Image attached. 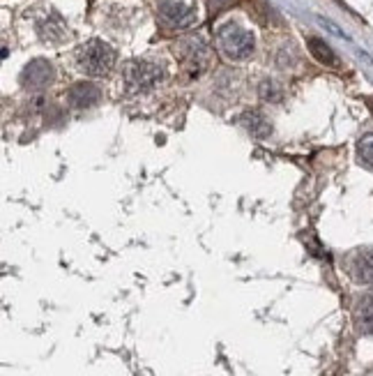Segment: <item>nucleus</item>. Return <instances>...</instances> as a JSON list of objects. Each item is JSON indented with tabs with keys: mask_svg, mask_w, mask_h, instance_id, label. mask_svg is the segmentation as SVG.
I'll return each mask as SVG.
<instances>
[{
	"mask_svg": "<svg viewBox=\"0 0 373 376\" xmlns=\"http://www.w3.org/2000/svg\"><path fill=\"white\" fill-rule=\"evenodd\" d=\"M217 46L228 60H245L254 53V35L235 24H226L217 30Z\"/></svg>",
	"mask_w": 373,
	"mask_h": 376,
	"instance_id": "f257e3e1",
	"label": "nucleus"
},
{
	"mask_svg": "<svg viewBox=\"0 0 373 376\" xmlns=\"http://www.w3.org/2000/svg\"><path fill=\"white\" fill-rule=\"evenodd\" d=\"M115 65V51L111 49L102 39H93L79 51V67L90 77H104L113 70Z\"/></svg>",
	"mask_w": 373,
	"mask_h": 376,
	"instance_id": "f03ea898",
	"label": "nucleus"
},
{
	"mask_svg": "<svg viewBox=\"0 0 373 376\" xmlns=\"http://www.w3.org/2000/svg\"><path fill=\"white\" fill-rule=\"evenodd\" d=\"M157 17L169 30H182L196 24V8L184 3H175V0H159L157 3Z\"/></svg>",
	"mask_w": 373,
	"mask_h": 376,
	"instance_id": "7ed1b4c3",
	"label": "nucleus"
},
{
	"mask_svg": "<svg viewBox=\"0 0 373 376\" xmlns=\"http://www.w3.org/2000/svg\"><path fill=\"white\" fill-rule=\"evenodd\" d=\"M124 79L131 91H150L164 79V70L148 60H131L124 67Z\"/></svg>",
	"mask_w": 373,
	"mask_h": 376,
	"instance_id": "20e7f679",
	"label": "nucleus"
},
{
	"mask_svg": "<svg viewBox=\"0 0 373 376\" xmlns=\"http://www.w3.org/2000/svg\"><path fill=\"white\" fill-rule=\"evenodd\" d=\"M53 81V65L48 60H30L23 72H21V84H23L28 91H41Z\"/></svg>",
	"mask_w": 373,
	"mask_h": 376,
	"instance_id": "39448f33",
	"label": "nucleus"
},
{
	"mask_svg": "<svg viewBox=\"0 0 373 376\" xmlns=\"http://www.w3.org/2000/svg\"><path fill=\"white\" fill-rule=\"evenodd\" d=\"M348 272L359 284H373V250H357L348 258Z\"/></svg>",
	"mask_w": 373,
	"mask_h": 376,
	"instance_id": "423d86ee",
	"label": "nucleus"
},
{
	"mask_svg": "<svg viewBox=\"0 0 373 376\" xmlns=\"http://www.w3.org/2000/svg\"><path fill=\"white\" fill-rule=\"evenodd\" d=\"M67 100L74 109H88L102 100V91L95 84H90V81H81V84H74L69 88Z\"/></svg>",
	"mask_w": 373,
	"mask_h": 376,
	"instance_id": "0eeeda50",
	"label": "nucleus"
},
{
	"mask_svg": "<svg viewBox=\"0 0 373 376\" xmlns=\"http://www.w3.org/2000/svg\"><path fill=\"white\" fill-rule=\"evenodd\" d=\"M352 319H355L359 332L366 335V337H373V291L362 293L357 298L355 310H352Z\"/></svg>",
	"mask_w": 373,
	"mask_h": 376,
	"instance_id": "6e6552de",
	"label": "nucleus"
},
{
	"mask_svg": "<svg viewBox=\"0 0 373 376\" xmlns=\"http://www.w3.org/2000/svg\"><path fill=\"white\" fill-rule=\"evenodd\" d=\"M184 63L193 74H200L207 67V63H210V49L200 42H189L186 44Z\"/></svg>",
	"mask_w": 373,
	"mask_h": 376,
	"instance_id": "1a4fd4ad",
	"label": "nucleus"
},
{
	"mask_svg": "<svg viewBox=\"0 0 373 376\" xmlns=\"http://www.w3.org/2000/svg\"><path fill=\"white\" fill-rule=\"evenodd\" d=\"M307 46H309L311 56H314L321 65L338 67V58H336V53L332 51V46H329L327 42H323L321 37H309V39H307Z\"/></svg>",
	"mask_w": 373,
	"mask_h": 376,
	"instance_id": "9d476101",
	"label": "nucleus"
},
{
	"mask_svg": "<svg viewBox=\"0 0 373 376\" xmlns=\"http://www.w3.org/2000/svg\"><path fill=\"white\" fill-rule=\"evenodd\" d=\"M242 125H245L249 132H251V136H256V139H265V136L272 132L267 118L258 111H247L245 115H242Z\"/></svg>",
	"mask_w": 373,
	"mask_h": 376,
	"instance_id": "9b49d317",
	"label": "nucleus"
},
{
	"mask_svg": "<svg viewBox=\"0 0 373 376\" xmlns=\"http://www.w3.org/2000/svg\"><path fill=\"white\" fill-rule=\"evenodd\" d=\"M357 155L362 164H366L369 169H373V134H366L357 143Z\"/></svg>",
	"mask_w": 373,
	"mask_h": 376,
	"instance_id": "f8f14e48",
	"label": "nucleus"
},
{
	"mask_svg": "<svg viewBox=\"0 0 373 376\" xmlns=\"http://www.w3.org/2000/svg\"><path fill=\"white\" fill-rule=\"evenodd\" d=\"M210 3V15L212 17H217V15H221L224 10H228V8H233L238 0H207Z\"/></svg>",
	"mask_w": 373,
	"mask_h": 376,
	"instance_id": "ddd939ff",
	"label": "nucleus"
},
{
	"mask_svg": "<svg viewBox=\"0 0 373 376\" xmlns=\"http://www.w3.org/2000/svg\"><path fill=\"white\" fill-rule=\"evenodd\" d=\"M262 97L265 100H276V86L274 84H269V81H265V84H262Z\"/></svg>",
	"mask_w": 373,
	"mask_h": 376,
	"instance_id": "4468645a",
	"label": "nucleus"
},
{
	"mask_svg": "<svg viewBox=\"0 0 373 376\" xmlns=\"http://www.w3.org/2000/svg\"><path fill=\"white\" fill-rule=\"evenodd\" d=\"M369 109H371V111H373V97H369Z\"/></svg>",
	"mask_w": 373,
	"mask_h": 376,
	"instance_id": "2eb2a0df",
	"label": "nucleus"
}]
</instances>
